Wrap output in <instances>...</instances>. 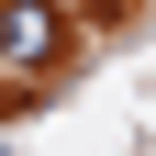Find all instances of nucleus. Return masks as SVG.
<instances>
[{"label":"nucleus","instance_id":"obj_1","mask_svg":"<svg viewBox=\"0 0 156 156\" xmlns=\"http://www.w3.org/2000/svg\"><path fill=\"white\" fill-rule=\"evenodd\" d=\"M56 56H67V11H56V0H0V67L34 78V67H56Z\"/></svg>","mask_w":156,"mask_h":156}]
</instances>
